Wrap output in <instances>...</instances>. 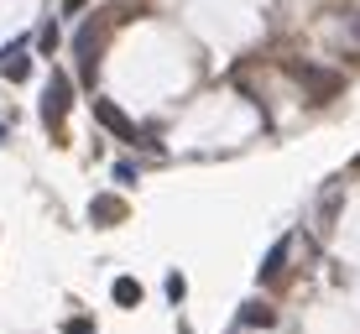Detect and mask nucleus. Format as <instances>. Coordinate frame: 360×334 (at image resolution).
<instances>
[{
	"label": "nucleus",
	"instance_id": "f257e3e1",
	"mask_svg": "<svg viewBox=\"0 0 360 334\" xmlns=\"http://www.w3.org/2000/svg\"><path fill=\"white\" fill-rule=\"evenodd\" d=\"M99 37H105V21L89 16L79 32H73V58H79V79L84 84H94V73H99Z\"/></svg>",
	"mask_w": 360,
	"mask_h": 334
},
{
	"label": "nucleus",
	"instance_id": "1a4fd4ad",
	"mask_svg": "<svg viewBox=\"0 0 360 334\" xmlns=\"http://www.w3.org/2000/svg\"><path fill=\"white\" fill-rule=\"evenodd\" d=\"M27 73H32V58H27V53H11V58H6V79H11V84H21Z\"/></svg>",
	"mask_w": 360,
	"mask_h": 334
},
{
	"label": "nucleus",
	"instance_id": "f03ea898",
	"mask_svg": "<svg viewBox=\"0 0 360 334\" xmlns=\"http://www.w3.org/2000/svg\"><path fill=\"white\" fill-rule=\"evenodd\" d=\"M288 73H292V79L308 89V100H334V94L345 89V79H340V73H329V68H319V63H303V58H292Z\"/></svg>",
	"mask_w": 360,
	"mask_h": 334
},
{
	"label": "nucleus",
	"instance_id": "20e7f679",
	"mask_svg": "<svg viewBox=\"0 0 360 334\" xmlns=\"http://www.w3.org/2000/svg\"><path fill=\"white\" fill-rule=\"evenodd\" d=\"M94 120H99V126H105V131H115V136H120V141H131V146H141V126H136V120L126 115V110H115V105H110V100H94Z\"/></svg>",
	"mask_w": 360,
	"mask_h": 334
},
{
	"label": "nucleus",
	"instance_id": "4468645a",
	"mask_svg": "<svg viewBox=\"0 0 360 334\" xmlns=\"http://www.w3.org/2000/svg\"><path fill=\"white\" fill-rule=\"evenodd\" d=\"M230 334H240V329H230Z\"/></svg>",
	"mask_w": 360,
	"mask_h": 334
},
{
	"label": "nucleus",
	"instance_id": "423d86ee",
	"mask_svg": "<svg viewBox=\"0 0 360 334\" xmlns=\"http://www.w3.org/2000/svg\"><path fill=\"white\" fill-rule=\"evenodd\" d=\"M288 256H292V240H277L266 251V262H262V271H256V277H262V288H271V282L282 277V271H288Z\"/></svg>",
	"mask_w": 360,
	"mask_h": 334
},
{
	"label": "nucleus",
	"instance_id": "f8f14e48",
	"mask_svg": "<svg viewBox=\"0 0 360 334\" xmlns=\"http://www.w3.org/2000/svg\"><path fill=\"white\" fill-rule=\"evenodd\" d=\"M178 334H193V329H188V324H178Z\"/></svg>",
	"mask_w": 360,
	"mask_h": 334
},
{
	"label": "nucleus",
	"instance_id": "7ed1b4c3",
	"mask_svg": "<svg viewBox=\"0 0 360 334\" xmlns=\"http://www.w3.org/2000/svg\"><path fill=\"white\" fill-rule=\"evenodd\" d=\"M68 105H73V79H68V73H53V79H47V100H42V120H47L53 136H63Z\"/></svg>",
	"mask_w": 360,
	"mask_h": 334
},
{
	"label": "nucleus",
	"instance_id": "ddd939ff",
	"mask_svg": "<svg viewBox=\"0 0 360 334\" xmlns=\"http://www.w3.org/2000/svg\"><path fill=\"white\" fill-rule=\"evenodd\" d=\"M355 37H360V16H355Z\"/></svg>",
	"mask_w": 360,
	"mask_h": 334
},
{
	"label": "nucleus",
	"instance_id": "9d476101",
	"mask_svg": "<svg viewBox=\"0 0 360 334\" xmlns=\"http://www.w3.org/2000/svg\"><path fill=\"white\" fill-rule=\"evenodd\" d=\"M334 214H340V193H329V204L319 209V230H329V225H334Z\"/></svg>",
	"mask_w": 360,
	"mask_h": 334
},
{
	"label": "nucleus",
	"instance_id": "0eeeda50",
	"mask_svg": "<svg viewBox=\"0 0 360 334\" xmlns=\"http://www.w3.org/2000/svg\"><path fill=\"white\" fill-rule=\"evenodd\" d=\"M271 324H277V308H271L266 298L240 303V329H271Z\"/></svg>",
	"mask_w": 360,
	"mask_h": 334
},
{
	"label": "nucleus",
	"instance_id": "6e6552de",
	"mask_svg": "<svg viewBox=\"0 0 360 334\" xmlns=\"http://www.w3.org/2000/svg\"><path fill=\"white\" fill-rule=\"evenodd\" d=\"M115 303L136 308V303H141V282H136V277H115Z\"/></svg>",
	"mask_w": 360,
	"mask_h": 334
},
{
	"label": "nucleus",
	"instance_id": "9b49d317",
	"mask_svg": "<svg viewBox=\"0 0 360 334\" xmlns=\"http://www.w3.org/2000/svg\"><path fill=\"white\" fill-rule=\"evenodd\" d=\"M84 6H89V0H63V11H68V16H73V11H84Z\"/></svg>",
	"mask_w": 360,
	"mask_h": 334
},
{
	"label": "nucleus",
	"instance_id": "39448f33",
	"mask_svg": "<svg viewBox=\"0 0 360 334\" xmlns=\"http://www.w3.org/2000/svg\"><path fill=\"white\" fill-rule=\"evenodd\" d=\"M126 214H131V209H126V199H115V193H94V199H89V219H94V225H126Z\"/></svg>",
	"mask_w": 360,
	"mask_h": 334
}]
</instances>
